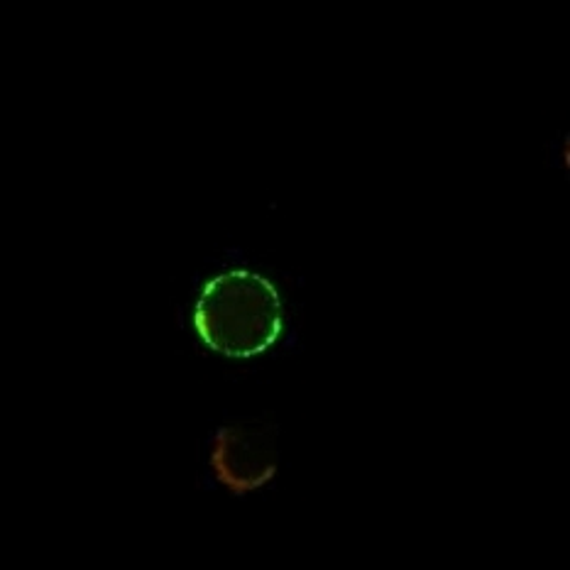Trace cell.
Returning <instances> with one entry per match:
<instances>
[{
    "mask_svg": "<svg viewBox=\"0 0 570 570\" xmlns=\"http://www.w3.org/2000/svg\"><path fill=\"white\" fill-rule=\"evenodd\" d=\"M194 324L208 348L245 361L265 353L282 336V296L272 282L255 272L233 269L206 284Z\"/></svg>",
    "mask_w": 570,
    "mask_h": 570,
    "instance_id": "obj_1",
    "label": "cell"
},
{
    "mask_svg": "<svg viewBox=\"0 0 570 570\" xmlns=\"http://www.w3.org/2000/svg\"><path fill=\"white\" fill-rule=\"evenodd\" d=\"M220 480L238 490L263 485L275 473V439L263 426H238L220 433L214 453Z\"/></svg>",
    "mask_w": 570,
    "mask_h": 570,
    "instance_id": "obj_2",
    "label": "cell"
}]
</instances>
